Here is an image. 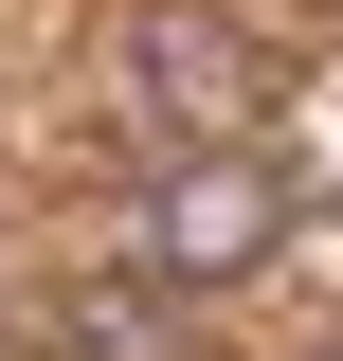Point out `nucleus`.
I'll return each instance as SVG.
<instances>
[{"label": "nucleus", "instance_id": "nucleus-2", "mask_svg": "<svg viewBox=\"0 0 343 361\" xmlns=\"http://www.w3.org/2000/svg\"><path fill=\"white\" fill-rule=\"evenodd\" d=\"M127 90L163 109L181 145H253V109H271V54L235 37V18H145V54H127Z\"/></svg>", "mask_w": 343, "mask_h": 361}, {"label": "nucleus", "instance_id": "nucleus-1", "mask_svg": "<svg viewBox=\"0 0 343 361\" xmlns=\"http://www.w3.org/2000/svg\"><path fill=\"white\" fill-rule=\"evenodd\" d=\"M271 235H289V180L253 145H163L145 163V271L163 289H235V271H271Z\"/></svg>", "mask_w": 343, "mask_h": 361}]
</instances>
